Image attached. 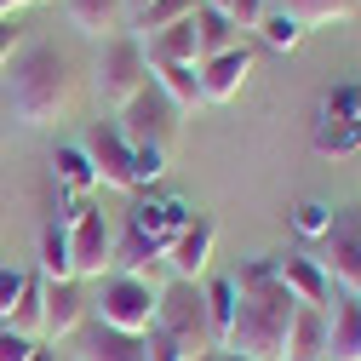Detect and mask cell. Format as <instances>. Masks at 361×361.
Returning <instances> with one entry per match:
<instances>
[{
  "label": "cell",
  "mask_w": 361,
  "mask_h": 361,
  "mask_svg": "<svg viewBox=\"0 0 361 361\" xmlns=\"http://www.w3.org/2000/svg\"><path fill=\"white\" fill-rule=\"evenodd\" d=\"M258 35H264V47H269V52H298V47H304V23H293L287 12H264Z\"/></svg>",
  "instance_id": "f546056e"
},
{
  "label": "cell",
  "mask_w": 361,
  "mask_h": 361,
  "mask_svg": "<svg viewBox=\"0 0 361 361\" xmlns=\"http://www.w3.org/2000/svg\"><path fill=\"white\" fill-rule=\"evenodd\" d=\"M149 80L172 98V109H201V69L195 63H166V69H149Z\"/></svg>",
  "instance_id": "44dd1931"
},
{
  "label": "cell",
  "mask_w": 361,
  "mask_h": 361,
  "mask_svg": "<svg viewBox=\"0 0 361 361\" xmlns=\"http://www.w3.org/2000/svg\"><path fill=\"white\" fill-rule=\"evenodd\" d=\"M241 47V29L224 18V6H195V58H218V52H230Z\"/></svg>",
  "instance_id": "ffe728a7"
},
{
  "label": "cell",
  "mask_w": 361,
  "mask_h": 361,
  "mask_svg": "<svg viewBox=\"0 0 361 361\" xmlns=\"http://www.w3.org/2000/svg\"><path fill=\"white\" fill-rule=\"evenodd\" d=\"M0 86H6V109L23 126H58L69 115V104H75L69 58L52 47V40H23V52L6 63Z\"/></svg>",
  "instance_id": "7a4b0ae2"
},
{
  "label": "cell",
  "mask_w": 361,
  "mask_h": 361,
  "mask_svg": "<svg viewBox=\"0 0 361 361\" xmlns=\"http://www.w3.org/2000/svg\"><path fill=\"white\" fill-rule=\"evenodd\" d=\"M75 361H149L144 333H115L104 322H86L75 333Z\"/></svg>",
  "instance_id": "4fadbf2b"
},
{
  "label": "cell",
  "mask_w": 361,
  "mask_h": 361,
  "mask_svg": "<svg viewBox=\"0 0 361 361\" xmlns=\"http://www.w3.org/2000/svg\"><path fill=\"white\" fill-rule=\"evenodd\" d=\"M315 155H355L361 149V121H355V86H338V92L322 104V121H315Z\"/></svg>",
  "instance_id": "30bf717a"
},
{
  "label": "cell",
  "mask_w": 361,
  "mask_h": 361,
  "mask_svg": "<svg viewBox=\"0 0 361 361\" xmlns=\"http://www.w3.org/2000/svg\"><path fill=\"white\" fill-rule=\"evenodd\" d=\"M63 12L80 35H92V40H109L121 35V18H126V0H63Z\"/></svg>",
  "instance_id": "ac0fdd59"
},
{
  "label": "cell",
  "mask_w": 361,
  "mask_h": 361,
  "mask_svg": "<svg viewBox=\"0 0 361 361\" xmlns=\"http://www.w3.org/2000/svg\"><path fill=\"white\" fill-rule=\"evenodd\" d=\"M23 6H40V0H0V12H23Z\"/></svg>",
  "instance_id": "ab89813d"
},
{
  "label": "cell",
  "mask_w": 361,
  "mask_h": 361,
  "mask_svg": "<svg viewBox=\"0 0 361 361\" xmlns=\"http://www.w3.org/2000/svg\"><path fill=\"white\" fill-rule=\"evenodd\" d=\"M29 361H58V350H52V344H47V338H40V344H35V355H29Z\"/></svg>",
  "instance_id": "f35d334b"
},
{
  "label": "cell",
  "mask_w": 361,
  "mask_h": 361,
  "mask_svg": "<svg viewBox=\"0 0 361 361\" xmlns=\"http://www.w3.org/2000/svg\"><path fill=\"white\" fill-rule=\"evenodd\" d=\"M58 361H75V355H58Z\"/></svg>",
  "instance_id": "f6af8a7d"
},
{
  "label": "cell",
  "mask_w": 361,
  "mask_h": 361,
  "mask_svg": "<svg viewBox=\"0 0 361 361\" xmlns=\"http://www.w3.org/2000/svg\"><path fill=\"white\" fill-rule=\"evenodd\" d=\"M224 361H247V355H235V350H224Z\"/></svg>",
  "instance_id": "7bdbcfd3"
},
{
  "label": "cell",
  "mask_w": 361,
  "mask_h": 361,
  "mask_svg": "<svg viewBox=\"0 0 361 361\" xmlns=\"http://www.w3.org/2000/svg\"><path fill=\"white\" fill-rule=\"evenodd\" d=\"M178 115H184V109H172V98L149 80L115 121H121V132H126L132 149H161V155H172V144H178Z\"/></svg>",
  "instance_id": "8992f818"
},
{
  "label": "cell",
  "mask_w": 361,
  "mask_h": 361,
  "mask_svg": "<svg viewBox=\"0 0 361 361\" xmlns=\"http://www.w3.org/2000/svg\"><path fill=\"white\" fill-rule=\"evenodd\" d=\"M190 218H195V212L178 201V195H149V201H138V207H132V218H126V224H132L138 235H149V241L166 252V247H172V235L184 230Z\"/></svg>",
  "instance_id": "9a60e30c"
},
{
  "label": "cell",
  "mask_w": 361,
  "mask_h": 361,
  "mask_svg": "<svg viewBox=\"0 0 361 361\" xmlns=\"http://www.w3.org/2000/svg\"><path fill=\"white\" fill-rule=\"evenodd\" d=\"M161 172H166V155L161 149H132V178H138V190L144 184H161Z\"/></svg>",
  "instance_id": "836d02e7"
},
{
  "label": "cell",
  "mask_w": 361,
  "mask_h": 361,
  "mask_svg": "<svg viewBox=\"0 0 361 361\" xmlns=\"http://www.w3.org/2000/svg\"><path fill=\"white\" fill-rule=\"evenodd\" d=\"M40 281H75L69 269V224L52 218L47 230H40Z\"/></svg>",
  "instance_id": "603a6c76"
},
{
  "label": "cell",
  "mask_w": 361,
  "mask_h": 361,
  "mask_svg": "<svg viewBox=\"0 0 361 361\" xmlns=\"http://www.w3.org/2000/svg\"><path fill=\"white\" fill-rule=\"evenodd\" d=\"M252 47L241 40V47H230V52H218V58H207V63H195L201 69V104H230L241 86H247V75H252Z\"/></svg>",
  "instance_id": "8fae6325"
},
{
  "label": "cell",
  "mask_w": 361,
  "mask_h": 361,
  "mask_svg": "<svg viewBox=\"0 0 361 361\" xmlns=\"http://www.w3.org/2000/svg\"><path fill=\"white\" fill-rule=\"evenodd\" d=\"M69 224V269H75V281H98L109 276V252H115V230L104 224V212L92 201H75L63 212Z\"/></svg>",
  "instance_id": "52a82bcc"
},
{
  "label": "cell",
  "mask_w": 361,
  "mask_h": 361,
  "mask_svg": "<svg viewBox=\"0 0 361 361\" xmlns=\"http://www.w3.org/2000/svg\"><path fill=\"white\" fill-rule=\"evenodd\" d=\"M35 344H40V338H29V333H12L6 322H0V361H29V355H35Z\"/></svg>",
  "instance_id": "8d00e7d4"
},
{
  "label": "cell",
  "mask_w": 361,
  "mask_h": 361,
  "mask_svg": "<svg viewBox=\"0 0 361 361\" xmlns=\"http://www.w3.org/2000/svg\"><path fill=\"white\" fill-rule=\"evenodd\" d=\"M52 178H58V190H69V195H86V190L98 184V172H92V161H86L80 144H63L52 155Z\"/></svg>",
  "instance_id": "484cf974"
},
{
  "label": "cell",
  "mask_w": 361,
  "mask_h": 361,
  "mask_svg": "<svg viewBox=\"0 0 361 361\" xmlns=\"http://www.w3.org/2000/svg\"><path fill=\"white\" fill-rule=\"evenodd\" d=\"M92 86H98V104L109 115H121L132 98L144 92V86H149V58L138 47V35H109L104 40V52L92 63Z\"/></svg>",
  "instance_id": "277c9868"
},
{
  "label": "cell",
  "mask_w": 361,
  "mask_h": 361,
  "mask_svg": "<svg viewBox=\"0 0 361 361\" xmlns=\"http://www.w3.org/2000/svg\"><path fill=\"white\" fill-rule=\"evenodd\" d=\"M23 52V23H18V12H6L0 18V75H6V63Z\"/></svg>",
  "instance_id": "e575fe53"
},
{
  "label": "cell",
  "mask_w": 361,
  "mask_h": 361,
  "mask_svg": "<svg viewBox=\"0 0 361 361\" xmlns=\"http://www.w3.org/2000/svg\"><path fill=\"white\" fill-rule=\"evenodd\" d=\"M322 361H361V298L355 293L327 298V355Z\"/></svg>",
  "instance_id": "5bb4252c"
},
{
  "label": "cell",
  "mask_w": 361,
  "mask_h": 361,
  "mask_svg": "<svg viewBox=\"0 0 361 361\" xmlns=\"http://www.w3.org/2000/svg\"><path fill=\"white\" fill-rule=\"evenodd\" d=\"M327 241H350V247H361V201H355V207H333V230H327Z\"/></svg>",
  "instance_id": "1f68e13d"
},
{
  "label": "cell",
  "mask_w": 361,
  "mask_h": 361,
  "mask_svg": "<svg viewBox=\"0 0 361 361\" xmlns=\"http://www.w3.org/2000/svg\"><path fill=\"white\" fill-rule=\"evenodd\" d=\"M86 322H92V293H86V281H47L40 287V338L47 344L75 338Z\"/></svg>",
  "instance_id": "9c48e42d"
},
{
  "label": "cell",
  "mask_w": 361,
  "mask_h": 361,
  "mask_svg": "<svg viewBox=\"0 0 361 361\" xmlns=\"http://www.w3.org/2000/svg\"><path fill=\"white\" fill-rule=\"evenodd\" d=\"M276 276H281V287H287V293H293L304 310H327V298H333V281H327L322 258L287 252V258H276Z\"/></svg>",
  "instance_id": "2e32d148"
},
{
  "label": "cell",
  "mask_w": 361,
  "mask_h": 361,
  "mask_svg": "<svg viewBox=\"0 0 361 361\" xmlns=\"http://www.w3.org/2000/svg\"><path fill=\"white\" fill-rule=\"evenodd\" d=\"M327 247H333V258L322 269L338 281V293H355L361 298V247H350V241H327Z\"/></svg>",
  "instance_id": "83f0119b"
},
{
  "label": "cell",
  "mask_w": 361,
  "mask_h": 361,
  "mask_svg": "<svg viewBox=\"0 0 361 361\" xmlns=\"http://www.w3.org/2000/svg\"><path fill=\"white\" fill-rule=\"evenodd\" d=\"M230 281H235L241 304H235V322H230L224 350H235L247 361H287V333H293L298 298L281 287L276 258H247Z\"/></svg>",
  "instance_id": "6da1fadb"
},
{
  "label": "cell",
  "mask_w": 361,
  "mask_h": 361,
  "mask_svg": "<svg viewBox=\"0 0 361 361\" xmlns=\"http://www.w3.org/2000/svg\"><path fill=\"white\" fill-rule=\"evenodd\" d=\"M195 6H201V0H149V6H144L138 18H132V23H138V40H149V35L172 29V23L195 18Z\"/></svg>",
  "instance_id": "4316f807"
},
{
  "label": "cell",
  "mask_w": 361,
  "mask_h": 361,
  "mask_svg": "<svg viewBox=\"0 0 361 361\" xmlns=\"http://www.w3.org/2000/svg\"><path fill=\"white\" fill-rule=\"evenodd\" d=\"M327 355V310H304L293 315V333H287V361H322Z\"/></svg>",
  "instance_id": "d6986e66"
},
{
  "label": "cell",
  "mask_w": 361,
  "mask_h": 361,
  "mask_svg": "<svg viewBox=\"0 0 361 361\" xmlns=\"http://www.w3.org/2000/svg\"><path fill=\"white\" fill-rule=\"evenodd\" d=\"M161 258V247L149 241V235H138L126 224V230L115 235V252H109V269H121V276H144V264H155Z\"/></svg>",
  "instance_id": "d4e9b609"
},
{
  "label": "cell",
  "mask_w": 361,
  "mask_h": 361,
  "mask_svg": "<svg viewBox=\"0 0 361 361\" xmlns=\"http://www.w3.org/2000/svg\"><path fill=\"white\" fill-rule=\"evenodd\" d=\"M144 350H149V361H184V350H178L161 327H149V333H144Z\"/></svg>",
  "instance_id": "74e56055"
},
{
  "label": "cell",
  "mask_w": 361,
  "mask_h": 361,
  "mask_svg": "<svg viewBox=\"0 0 361 361\" xmlns=\"http://www.w3.org/2000/svg\"><path fill=\"white\" fill-rule=\"evenodd\" d=\"M40 276H29L23 281V293H18V304H12V315H6V327L12 333H29V338H40Z\"/></svg>",
  "instance_id": "f1b7e54d"
},
{
  "label": "cell",
  "mask_w": 361,
  "mask_h": 361,
  "mask_svg": "<svg viewBox=\"0 0 361 361\" xmlns=\"http://www.w3.org/2000/svg\"><path fill=\"white\" fill-rule=\"evenodd\" d=\"M201 298H207L212 338H218V350H224V338H230V322H235V304H241V293H235V281H230V276H218V281H207V287H201Z\"/></svg>",
  "instance_id": "cb8c5ba5"
},
{
  "label": "cell",
  "mask_w": 361,
  "mask_h": 361,
  "mask_svg": "<svg viewBox=\"0 0 361 361\" xmlns=\"http://www.w3.org/2000/svg\"><path fill=\"white\" fill-rule=\"evenodd\" d=\"M190 361H224V350H201V355H190Z\"/></svg>",
  "instance_id": "60d3db41"
},
{
  "label": "cell",
  "mask_w": 361,
  "mask_h": 361,
  "mask_svg": "<svg viewBox=\"0 0 361 361\" xmlns=\"http://www.w3.org/2000/svg\"><path fill=\"white\" fill-rule=\"evenodd\" d=\"M155 304H161V287L149 276H98V293H92V322L115 327V333H149L155 327Z\"/></svg>",
  "instance_id": "3957f363"
},
{
  "label": "cell",
  "mask_w": 361,
  "mask_h": 361,
  "mask_svg": "<svg viewBox=\"0 0 361 361\" xmlns=\"http://www.w3.org/2000/svg\"><path fill=\"white\" fill-rule=\"evenodd\" d=\"M212 241H218L212 218H190L184 230L172 235V247H166L161 258L172 264V276H178V281H201V276H207V264H212Z\"/></svg>",
  "instance_id": "7c38bea8"
},
{
  "label": "cell",
  "mask_w": 361,
  "mask_h": 361,
  "mask_svg": "<svg viewBox=\"0 0 361 361\" xmlns=\"http://www.w3.org/2000/svg\"><path fill=\"white\" fill-rule=\"evenodd\" d=\"M201 6H224V0H201Z\"/></svg>",
  "instance_id": "ee69618b"
},
{
  "label": "cell",
  "mask_w": 361,
  "mask_h": 361,
  "mask_svg": "<svg viewBox=\"0 0 361 361\" xmlns=\"http://www.w3.org/2000/svg\"><path fill=\"white\" fill-rule=\"evenodd\" d=\"M0 18H6V12H0Z\"/></svg>",
  "instance_id": "bcb514c9"
},
{
  "label": "cell",
  "mask_w": 361,
  "mask_h": 361,
  "mask_svg": "<svg viewBox=\"0 0 361 361\" xmlns=\"http://www.w3.org/2000/svg\"><path fill=\"white\" fill-rule=\"evenodd\" d=\"M144 6H149V0H126V12H132V18H138V12H144Z\"/></svg>",
  "instance_id": "b9f144b4"
},
{
  "label": "cell",
  "mask_w": 361,
  "mask_h": 361,
  "mask_svg": "<svg viewBox=\"0 0 361 361\" xmlns=\"http://www.w3.org/2000/svg\"><path fill=\"white\" fill-rule=\"evenodd\" d=\"M264 12H269L264 0H224V18H230L241 35H247V29H258V23H264Z\"/></svg>",
  "instance_id": "d6a6232c"
},
{
  "label": "cell",
  "mask_w": 361,
  "mask_h": 361,
  "mask_svg": "<svg viewBox=\"0 0 361 361\" xmlns=\"http://www.w3.org/2000/svg\"><path fill=\"white\" fill-rule=\"evenodd\" d=\"M138 47H144L149 69H166V63H201V58H195V18H184V23H172V29L149 35V40H138Z\"/></svg>",
  "instance_id": "e0dca14e"
},
{
  "label": "cell",
  "mask_w": 361,
  "mask_h": 361,
  "mask_svg": "<svg viewBox=\"0 0 361 361\" xmlns=\"http://www.w3.org/2000/svg\"><path fill=\"white\" fill-rule=\"evenodd\" d=\"M276 12H287L304 29H322V23H344L361 12V0H276Z\"/></svg>",
  "instance_id": "7402d4cb"
},
{
  "label": "cell",
  "mask_w": 361,
  "mask_h": 361,
  "mask_svg": "<svg viewBox=\"0 0 361 361\" xmlns=\"http://www.w3.org/2000/svg\"><path fill=\"white\" fill-rule=\"evenodd\" d=\"M293 230H298L304 241H327V230H333V207H327V201H298V207H293Z\"/></svg>",
  "instance_id": "4dcf8cb0"
},
{
  "label": "cell",
  "mask_w": 361,
  "mask_h": 361,
  "mask_svg": "<svg viewBox=\"0 0 361 361\" xmlns=\"http://www.w3.org/2000/svg\"><path fill=\"white\" fill-rule=\"evenodd\" d=\"M155 327L184 350V361L190 355H201V350H218V338H212V322H207V298H201V287L195 281H166L161 287V304H155Z\"/></svg>",
  "instance_id": "5b68a950"
},
{
  "label": "cell",
  "mask_w": 361,
  "mask_h": 361,
  "mask_svg": "<svg viewBox=\"0 0 361 361\" xmlns=\"http://www.w3.org/2000/svg\"><path fill=\"white\" fill-rule=\"evenodd\" d=\"M23 281H29V269H12V264H0V322L12 315V304H18Z\"/></svg>",
  "instance_id": "d590c367"
},
{
  "label": "cell",
  "mask_w": 361,
  "mask_h": 361,
  "mask_svg": "<svg viewBox=\"0 0 361 361\" xmlns=\"http://www.w3.org/2000/svg\"><path fill=\"white\" fill-rule=\"evenodd\" d=\"M80 149H86V161H92L98 184H109V190H138V178H132V144H126V132H121L115 115H104V121L86 126Z\"/></svg>",
  "instance_id": "ba28073f"
}]
</instances>
